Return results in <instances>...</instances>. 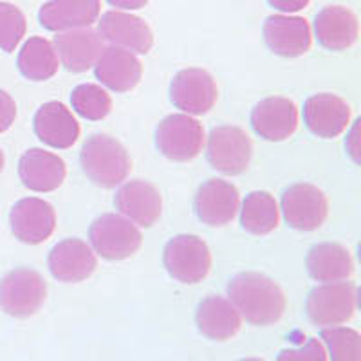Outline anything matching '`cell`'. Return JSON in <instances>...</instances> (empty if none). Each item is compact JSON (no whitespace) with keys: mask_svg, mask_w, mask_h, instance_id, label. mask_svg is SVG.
Returning <instances> with one entry per match:
<instances>
[{"mask_svg":"<svg viewBox=\"0 0 361 361\" xmlns=\"http://www.w3.org/2000/svg\"><path fill=\"white\" fill-rule=\"evenodd\" d=\"M304 123L309 132L324 140L343 134L350 123V107L343 98L320 92L307 98L304 105Z\"/></svg>","mask_w":361,"mask_h":361,"instance_id":"obj_14","label":"cell"},{"mask_svg":"<svg viewBox=\"0 0 361 361\" xmlns=\"http://www.w3.org/2000/svg\"><path fill=\"white\" fill-rule=\"evenodd\" d=\"M271 6L283 13H296L304 9L311 0H267Z\"/></svg>","mask_w":361,"mask_h":361,"instance_id":"obj_35","label":"cell"},{"mask_svg":"<svg viewBox=\"0 0 361 361\" xmlns=\"http://www.w3.org/2000/svg\"><path fill=\"white\" fill-rule=\"evenodd\" d=\"M18 176L25 188L38 193L54 192L66 180L67 169L62 157L44 148H31L18 163Z\"/></svg>","mask_w":361,"mask_h":361,"instance_id":"obj_20","label":"cell"},{"mask_svg":"<svg viewBox=\"0 0 361 361\" xmlns=\"http://www.w3.org/2000/svg\"><path fill=\"white\" fill-rule=\"evenodd\" d=\"M199 333L214 341H228L240 331L243 318L224 296L212 295L199 304L195 312Z\"/></svg>","mask_w":361,"mask_h":361,"instance_id":"obj_25","label":"cell"},{"mask_svg":"<svg viewBox=\"0 0 361 361\" xmlns=\"http://www.w3.org/2000/svg\"><path fill=\"white\" fill-rule=\"evenodd\" d=\"M4 163H6V157H4V152H2V148H0V172L4 170Z\"/></svg>","mask_w":361,"mask_h":361,"instance_id":"obj_37","label":"cell"},{"mask_svg":"<svg viewBox=\"0 0 361 361\" xmlns=\"http://www.w3.org/2000/svg\"><path fill=\"white\" fill-rule=\"evenodd\" d=\"M228 300L251 325H273L286 311V295L279 283L262 273H238L228 283Z\"/></svg>","mask_w":361,"mask_h":361,"instance_id":"obj_1","label":"cell"},{"mask_svg":"<svg viewBox=\"0 0 361 361\" xmlns=\"http://www.w3.org/2000/svg\"><path fill=\"white\" fill-rule=\"evenodd\" d=\"M80 163L96 186L107 190L121 185L132 170L127 148L107 134L90 135L82 147Z\"/></svg>","mask_w":361,"mask_h":361,"instance_id":"obj_2","label":"cell"},{"mask_svg":"<svg viewBox=\"0 0 361 361\" xmlns=\"http://www.w3.org/2000/svg\"><path fill=\"white\" fill-rule=\"evenodd\" d=\"M27 29L24 13L9 2H0V49L6 53L17 49Z\"/></svg>","mask_w":361,"mask_h":361,"instance_id":"obj_31","label":"cell"},{"mask_svg":"<svg viewBox=\"0 0 361 361\" xmlns=\"http://www.w3.org/2000/svg\"><path fill=\"white\" fill-rule=\"evenodd\" d=\"M280 221V208L269 192L247 193L240 209V224L251 235H267L276 230Z\"/></svg>","mask_w":361,"mask_h":361,"instance_id":"obj_28","label":"cell"},{"mask_svg":"<svg viewBox=\"0 0 361 361\" xmlns=\"http://www.w3.org/2000/svg\"><path fill=\"white\" fill-rule=\"evenodd\" d=\"M276 361H327V350L320 340L309 338L300 347L282 350Z\"/></svg>","mask_w":361,"mask_h":361,"instance_id":"obj_32","label":"cell"},{"mask_svg":"<svg viewBox=\"0 0 361 361\" xmlns=\"http://www.w3.org/2000/svg\"><path fill=\"white\" fill-rule=\"evenodd\" d=\"M54 51L69 73H85L94 67L105 45L98 31L90 27L63 31L54 37Z\"/></svg>","mask_w":361,"mask_h":361,"instance_id":"obj_18","label":"cell"},{"mask_svg":"<svg viewBox=\"0 0 361 361\" xmlns=\"http://www.w3.org/2000/svg\"><path fill=\"white\" fill-rule=\"evenodd\" d=\"M96 78L114 92H128L141 82L143 67L134 53L121 47H107L94 63Z\"/></svg>","mask_w":361,"mask_h":361,"instance_id":"obj_22","label":"cell"},{"mask_svg":"<svg viewBox=\"0 0 361 361\" xmlns=\"http://www.w3.org/2000/svg\"><path fill=\"white\" fill-rule=\"evenodd\" d=\"M309 275L316 282H341L354 273V260L350 251L336 243L316 244L309 250L305 259Z\"/></svg>","mask_w":361,"mask_h":361,"instance_id":"obj_26","label":"cell"},{"mask_svg":"<svg viewBox=\"0 0 361 361\" xmlns=\"http://www.w3.org/2000/svg\"><path fill=\"white\" fill-rule=\"evenodd\" d=\"M360 123L361 119H356L350 127L349 134H347V143H345V148H347V154H349L350 159L356 164H360L361 161V143H360Z\"/></svg>","mask_w":361,"mask_h":361,"instance_id":"obj_34","label":"cell"},{"mask_svg":"<svg viewBox=\"0 0 361 361\" xmlns=\"http://www.w3.org/2000/svg\"><path fill=\"white\" fill-rule=\"evenodd\" d=\"M240 204L238 190L224 179H208L195 195V214L199 221L212 228L230 224Z\"/></svg>","mask_w":361,"mask_h":361,"instance_id":"obj_17","label":"cell"},{"mask_svg":"<svg viewBox=\"0 0 361 361\" xmlns=\"http://www.w3.org/2000/svg\"><path fill=\"white\" fill-rule=\"evenodd\" d=\"M17 119V103L6 90L0 89V134L11 128Z\"/></svg>","mask_w":361,"mask_h":361,"instance_id":"obj_33","label":"cell"},{"mask_svg":"<svg viewBox=\"0 0 361 361\" xmlns=\"http://www.w3.org/2000/svg\"><path fill=\"white\" fill-rule=\"evenodd\" d=\"M219 89L214 76L204 69H183L170 83V99L183 114L199 116L214 109Z\"/></svg>","mask_w":361,"mask_h":361,"instance_id":"obj_10","label":"cell"},{"mask_svg":"<svg viewBox=\"0 0 361 361\" xmlns=\"http://www.w3.org/2000/svg\"><path fill=\"white\" fill-rule=\"evenodd\" d=\"M114 204L119 215L127 217L137 228H152L163 212V199L152 183L148 180H128L116 192Z\"/></svg>","mask_w":361,"mask_h":361,"instance_id":"obj_13","label":"cell"},{"mask_svg":"<svg viewBox=\"0 0 361 361\" xmlns=\"http://www.w3.org/2000/svg\"><path fill=\"white\" fill-rule=\"evenodd\" d=\"M71 103L74 111L90 121L107 118L112 109L111 94L96 83H82L76 87L71 94Z\"/></svg>","mask_w":361,"mask_h":361,"instance_id":"obj_29","label":"cell"},{"mask_svg":"<svg viewBox=\"0 0 361 361\" xmlns=\"http://www.w3.org/2000/svg\"><path fill=\"white\" fill-rule=\"evenodd\" d=\"M238 361H264L260 357H244V360H238Z\"/></svg>","mask_w":361,"mask_h":361,"instance_id":"obj_38","label":"cell"},{"mask_svg":"<svg viewBox=\"0 0 361 361\" xmlns=\"http://www.w3.org/2000/svg\"><path fill=\"white\" fill-rule=\"evenodd\" d=\"M99 0H51L42 6L38 20L54 33L90 27L99 17Z\"/></svg>","mask_w":361,"mask_h":361,"instance_id":"obj_23","label":"cell"},{"mask_svg":"<svg viewBox=\"0 0 361 361\" xmlns=\"http://www.w3.org/2000/svg\"><path fill=\"white\" fill-rule=\"evenodd\" d=\"M204 128L188 114H170L157 125L156 147L166 159L176 163L192 161L202 152Z\"/></svg>","mask_w":361,"mask_h":361,"instance_id":"obj_7","label":"cell"},{"mask_svg":"<svg viewBox=\"0 0 361 361\" xmlns=\"http://www.w3.org/2000/svg\"><path fill=\"white\" fill-rule=\"evenodd\" d=\"M9 224H11L13 235L20 243L37 246L54 233L56 214L53 206L44 199L25 197L11 208Z\"/></svg>","mask_w":361,"mask_h":361,"instance_id":"obj_11","label":"cell"},{"mask_svg":"<svg viewBox=\"0 0 361 361\" xmlns=\"http://www.w3.org/2000/svg\"><path fill=\"white\" fill-rule=\"evenodd\" d=\"M47 266L58 282L76 283L83 282L94 273L98 260L90 244L85 240L66 238L51 250Z\"/></svg>","mask_w":361,"mask_h":361,"instance_id":"obj_15","label":"cell"},{"mask_svg":"<svg viewBox=\"0 0 361 361\" xmlns=\"http://www.w3.org/2000/svg\"><path fill=\"white\" fill-rule=\"evenodd\" d=\"M262 31L267 47L275 54H279V56H302L311 47V25L302 17L271 15L264 22Z\"/></svg>","mask_w":361,"mask_h":361,"instance_id":"obj_19","label":"cell"},{"mask_svg":"<svg viewBox=\"0 0 361 361\" xmlns=\"http://www.w3.org/2000/svg\"><path fill=\"white\" fill-rule=\"evenodd\" d=\"M251 127L266 141H286L298 128V109L289 98L271 96L255 105Z\"/></svg>","mask_w":361,"mask_h":361,"instance_id":"obj_16","label":"cell"},{"mask_svg":"<svg viewBox=\"0 0 361 361\" xmlns=\"http://www.w3.org/2000/svg\"><path fill=\"white\" fill-rule=\"evenodd\" d=\"M109 4L119 9H140L145 8L148 0H107Z\"/></svg>","mask_w":361,"mask_h":361,"instance_id":"obj_36","label":"cell"},{"mask_svg":"<svg viewBox=\"0 0 361 361\" xmlns=\"http://www.w3.org/2000/svg\"><path fill=\"white\" fill-rule=\"evenodd\" d=\"M17 66L24 78L31 82H45L58 73L60 60L54 45L42 37H31L18 53Z\"/></svg>","mask_w":361,"mask_h":361,"instance_id":"obj_27","label":"cell"},{"mask_svg":"<svg viewBox=\"0 0 361 361\" xmlns=\"http://www.w3.org/2000/svg\"><path fill=\"white\" fill-rule=\"evenodd\" d=\"M45 298L47 283L38 271L18 267L0 280V309L13 318L37 314Z\"/></svg>","mask_w":361,"mask_h":361,"instance_id":"obj_5","label":"cell"},{"mask_svg":"<svg viewBox=\"0 0 361 361\" xmlns=\"http://www.w3.org/2000/svg\"><path fill=\"white\" fill-rule=\"evenodd\" d=\"M163 264L169 275L180 283H199L212 269L208 244L197 235H177L163 251Z\"/></svg>","mask_w":361,"mask_h":361,"instance_id":"obj_6","label":"cell"},{"mask_svg":"<svg viewBox=\"0 0 361 361\" xmlns=\"http://www.w3.org/2000/svg\"><path fill=\"white\" fill-rule=\"evenodd\" d=\"M98 33L103 40L111 42L114 47H121L130 53L147 54L152 49L154 35L143 18L125 11L103 13L98 22Z\"/></svg>","mask_w":361,"mask_h":361,"instance_id":"obj_12","label":"cell"},{"mask_svg":"<svg viewBox=\"0 0 361 361\" xmlns=\"http://www.w3.org/2000/svg\"><path fill=\"white\" fill-rule=\"evenodd\" d=\"M318 44L329 51H345L353 47L360 35L357 17L343 6H327L314 18Z\"/></svg>","mask_w":361,"mask_h":361,"instance_id":"obj_24","label":"cell"},{"mask_svg":"<svg viewBox=\"0 0 361 361\" xmlns=\"http://www.w3.org/2000/svg\"><path fill=\"white\" fill-rule=\"evenodd\" d=\"M280 212L293 230L314 231L327 219L329 201L318 186L296 183L283 192Z\"/></svg>","mask_w":361,"mask_h":361,"instance_id":"obj_9","label":"cell"},{"mask_svg":"<svg viewBox=\"0 0 361 361\" xmlns=\"http://www.w3.org/2000/svg\"><path fill=\"white\" fill-rule=\"evenodd\" d=\"M35 134L42 143L53 148L73 147L80 137V125L73 112L60 102L44 103L35 114Z\"/></svg>","mask_w":361,"mask_h":361,"instance_id":"obj_21","label":"cell"},{"mask_svg":"<svg viewBox=\"0 0 361 361\" xmlns=\"http://www.w3.org/2000/svg\"><path fill=\"white\" fill-rule=\"evenodd\" d=\"M253 156L250 135L233 125H222L209 132L206 157L212 169L226 176H238L247 170Z\"/></svg>","mask_w":361,"mask_h":361,"instance_id":"obj_8","label":"cell"},{"mask_svg":"<svg viewBox=\"0 0 361 361\" xmlns=\"http://www.w3.org/2000/svg\"><path fill=\"white\" fill-rule=\"evenodd\" d=\"M90 247L105 260H125L143 243L140 228L119 214H105L90 224Z\"/></svg>","mask_w":361,"mask_h":361,"instance_id":"obj_4","label":"cell"},{"mask_svg":"<svg viewBox=\"0 0 361 361\" xmlns=\"http://www.w3.org/2000/svg\"><path fill=\"white\" fill-rule=\"evenodd\" d=\"M320 338L327 345L331 361H361V336L356 329L324 327Z\"/></svg>","mask_w":361,"mask_h":361,"instance_id":"obj_30","label":"cell"},{"mask_svg":"<svg viewBox=\"0 0 361 361\" xmlns=\"http://www.w3.org/2000/svg\"><path fill=\"white\" fill-rule=\"evenodd\" d=\"M357 307V288L354 282H327L316 286L307 296L305 312L314 325L334 327L349 322Z\"/></svg>","mask_w":361,"mask_h":361,"instance_id":"obj_3","label":"cell"}]
</instances>
